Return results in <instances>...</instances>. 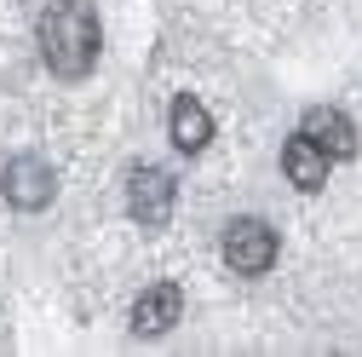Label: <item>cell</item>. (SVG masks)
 <instances>
[{
	"label": "cell",
	"mask_w": 362,
	"mask_h": 357,
	"mask_svg": "<svg viewBox=\"0 0 362 357\" xmlns=\"http://www.w3.org/2000/svg\"><path fill=\"white\" fill-rule=\"evenodd\" d=\"M218 254H224V265H230L236 277H264L270 265H276L282 242H276V231H270L264 219H230L224 237H218Z\"/></svg>",
	"instance_id": "7a4b0ae2"
},
{
	"label": "cell",
	"mask_w": 362,
	"mask_h": 357,
	"mask_svg": "<svg viewBox=\"0 0 362 357\" xmlns=\"http://www.w3.org/2000/svg\"><path fill=\"white\" fill-rule=\"evenodd\" d=\"M173 196H178V185H173L167 167L139 162V167L127 173V208H132V219H139V225H161V219L173 213Z\"/></svg>",
	"instance_id": "277c9868"
},
{
	"label": "cell",
	"mask_w": 362,
	"mask_h": 357,
	"mask_svg": "<svg viewBox=\"0 0 362 357\" xmlns=\"http://www.w3.org/2000/svg\"><path fill=\"white\" fill-rule=\"evenodd\" d=\"M305 132H310V139L322 144L334 162H351V156H356V127H351V115H339V110H328V104L305 115Z\"/></svg>",
	"instance_id": "ba28073f"
},
{
	"label": "cell",
	"mask_w": 362,
	"mask_h": 357,
	"mask_svg": "<svg viewBox=\"0 0 362 357\" xmlns=\"http://www.w3.org/2000/svg\"><path fill=\"white\" fill-rule=\"evenodd\" d=\"M178 317H185V294H178V283H150L139 294V305H132V329H139V334H167Z\"/></svg>",
	"instance_id": "8992f818"
},
{
	"label": "cell",
	"mask_w": 362,
	"mask_h": 357,
	"mask_svg": "<svg viewBox=\"0 0 362 357\" xmlns=\"http://www.w3.org/2000/svg\"><path fill=\"white\" fill-rule=\"evenodd\" d=\"M167 132H173V144L185 150V156H196V150L213 139V115H207V104H202L196 93H178V98H173V115H167Z\"/></svg>",
	"instance_id": "52a82bcc"
},
{
	"label": "cell",
	"mask_w": 362,
	"mask_h": 357,
	"mask_svg": "<svg viewBox=\"0 0 362 357\" xmlns=\"http://www.w3.org/2000/svg\"><path fill=\"white\" fill-rule=\"evenodd\" d=\"M328 167H334V156H328L322 144H316L305 127H299L293 139L282 144V173L293 178L299 191H322V185H328Z\"/></svg>",
	"instance_id": "5b68a950"
},
{
	"label": "cell",
	"mask_w": 362,
	"mask_h": 357,
	"mask_svg": "<svg viewBox=\"0 0 362 357\" xmlns=\"http://www.w3.org/2000/svg\"><path fill=\"white\" fill-rule=\"evenodd\" d=\"M98 40H104V29L86 0H52L40 12V52H47V69L64 81H81L98 64Z\"/></svg>",
	"instance_id": "6da1fadb"
},
{
	"label": "cell",
	"mask_w": 362,
	"mask_h": 357,
	"mask_svg": "<svg viewBox=\"0 0 362 357\" xmlns=\"http://www.w3.org/2000/svg\"><path fill=\"white\" fill-rule=\"evenodd\" d=\"M0 191H6L12 208L40 213V208H52V196H58V173H52V162H40V156H12Z\"/></svg>",
	"instance_id": "3957f363"
}]
</instances>
